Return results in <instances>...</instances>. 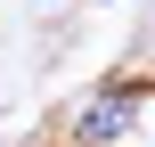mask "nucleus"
I'll use <instances>...</instances> for the list:
<instances>
[{"mask_svg": "<svg viewBox=\"0 0 155 147\" xmlns=\"http://www.w3.org/2000/svg\"><path fill=\"white\" fill-rule=\"evenodd\" d=\"M139 115H147V90H139V82H106V90L65 123V147H114V139L139 131Z\"/></svg>", "mask_w": 155, "mask_h": 147, "instance_id": "obj_1", "label": "nucleus"}]
</instances>
